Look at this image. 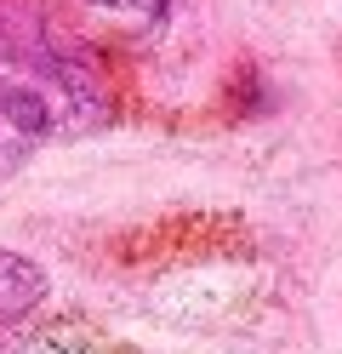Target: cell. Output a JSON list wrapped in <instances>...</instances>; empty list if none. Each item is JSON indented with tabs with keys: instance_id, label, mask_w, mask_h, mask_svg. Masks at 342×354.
Wrapping results in <instances>:
<instances>
[{
	"instance_id": "277c9868",
	"label": "cell",
	"mask_w": 342,
	"mask_h": 354,
	"mask_svg": "<svg viewBox=\"0 0 342 354\" xmlns=\"http://www.w3.org/2000/svg\"><path fill=\"white\" fill-rule=\"evenodd\" d=\"M86 6L103 12V17H126V24H131V17H160L171 0H86Z\"/></svg>"
},
{
	"instance_id": "6da1fadb",
	"label": "cell",
	"mask_w": 342,
	"mask_h": 354,
	"mask_svg": "<svg viewBox=\"0 0 342 354\" xmlns=\"http://www.w3.org/2000/svg\"><path fill=\"white\" fill-rule=\"evenodd\" d=\"M80 92L57 80H0V183L23 171L46 143H57L63 131H75Z\"/></svg>"
},
{
	"instance_id": "3957f363",
	"label": "cell",
	"mask_w": 342,
	"mask_h": 354,
	"mask_svg": "<svg viewBox=\"0 0 342 354\" xmlns=\"http://www.w3.org/2000/svg\"><path fill=\"white\" fill-rule=\"evenodd\" d=\"M0 354H86V343H75L68 331H17L0 337Z\"/></svg>"
},
{
	"instance_id": "7a4b0ae2",
	"label": "cell",
	"mask_w": 342,
	"mask_h": 354,
	"mask_svg": "<svg viewBox=\"0 0 342 354\" xmlns=\"http://www.w3.org/2000/svg\"><path fill=\"white\" fill-rule=\"evenodd\" d=\"M46 292H52V280H46L40 263H35V257H23V252H6V246H0V326L29 320L35 308L46 303Z\"/></svg>"
}]
</instances>
